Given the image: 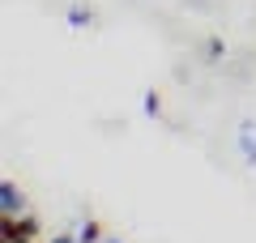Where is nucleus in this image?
Instances as JSON below:
<instances>
[{
	"label": "nucleus",
	"mask_w": 256,
	"mask_h": 243,
	"mask_svg": "<svg viewBox=\"0 0 256 243\" xmlns=\"http://www.w3.org/2000/svg\"><path fill=\"white\" fill-rule=\"evenodd\" d=\"M239 154L248 166H256V124H239Z\"/></svg>",
	"instance_id": "3"
},
{
	"label": "nucleus",
	"mask_w": 256,
	"mask_h": 243,
	"mask_svg": "<svg viewBox=\"0 0 256 243\" xmlns=\"http://www.w3.org/2000/svg\"><path fill=\"white\" fill-rule=\"evenodd\" d=\"M34 243H52V239H34Z\"/></svg>",
	"instance_id": "10"
},
{
	"label": "nucleus",
	"mask_w": 256,
	"mask_h": 243,
	"mask_svg": "<svg viewBox=\"0 0 256 243\" xmlns=\"http://www.w3.org/2000/svg\"><path fill=\"white\" fill-rule=\"evenodd\" d=\"M68 26H77V30L94 26V13L86 9V4H73V9H68Z\"/></svg>",
	"instance_id": "5"
},
{
	"label": "nucleus",
	"mask_w": 256,
	"mask_h": 243,
	"mask_svg": "<svg viewBox=\"0 0 256 243\" xmlns=\"http://www.w3.org/2000/svg\"><path fill=\"white\" fill-rule=\"evenodd\" d=\"M102 243H124V239H111V234H107V239H102Z\"/></svg>",
	"instance_id": "9"
},
{
	"label": "nucleus",
	"mask_w": 256,
	"mask_h": 243,
	"mask_svg": "<svg viewBox=\"0 0 256 243\" xmlns=\"http://www.w3.org/2000/svg\"><path fill=\"white\" fill-rule=\"evenodd\" d=\"M0 214H4V218L26 214V192H22L13 180H0Z\"/></svg>",
	"instance_id": "2"
},
{
	"label": "nucleus",
	"mask_w": 256,
	"mask_h": 243,
	"mask_svg": "<svg viewBox=\"0 0 256 243\" xmlns=\"http://www.w3.org/2000/svg\"><path fill=\"white\" fill-rule=\"evenodd\" d=\"M205 56H210V60H218V56H226V47H222V38H210V43H205Z\"/></svg>",
	"instance_id": "7"
},
{
	"label": "nucleus",
	"mask_w": 256,
	"mask_h": 243,
	"mask_svg": "<svg viewBox=\"0 0 256 243\" xmlns=\"http://www.w3.org/2000/svg\"><path fill=\"white\" fill-rule=\"evenodd\" d=\"M77 239H82V243H102V239H107V230H102L98 218H86V222L77 226Z\"/></svg>",
	"instance_id": "4"
},
{
	"label": "nucleus",
	"mask_w": 256,
	"mask_h": 243,
	"mask_svg": "<svg viewBox=\"0 0 256 243\" xmlns=\"http://www.w3.org/2000/svg\"><path fill=\"white\" fill-rule=\"evenodd\" d=\"M141 111H146L150 120H158V116H162V98H158L154 90H146V98H141Z\"/></svg>",
	"instance_id": "6"
},
{
	"label": "nucleus",
	"mask_w": 256,
	"mask_h": 243,
	"mask_svg": "<svg viewBox=\"0 0 256 243\" xmlns=\"http://www.w3.org/2000/svg\"><path fill=\"white\" fill-rule=\"evenodd\" d=\"M38 234H43V230H38L34 218H26V214L4 218V214H0V243H34Z\"/></svg>",
	"instance_id": "1"
},
{
	"label": "nucleus",
	"mask_w": 256,
	"mask_h": 243,
	"mask_svg": "<svg viewBox=\"0 0 256 243\" xmlns=\"http://www.w3.org/2000/svg\"><path fill=\"white\" fill-rule=\"evenodd\" d=\"M52 243H82L77 234H52Z\"/></svg>",
	"instance_id": "8"
}]
</instances>
